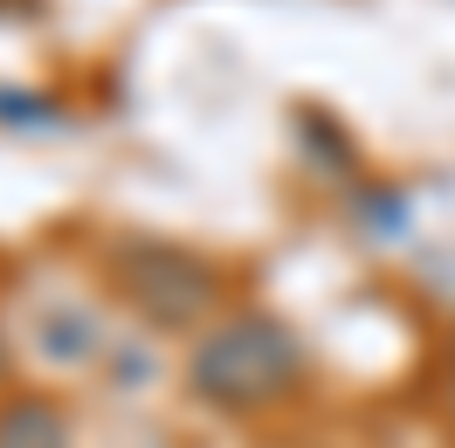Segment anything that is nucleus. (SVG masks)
<instances>
[{"label": "nucleus", "instance_id": "nucleus-1", "mask_svg": "<svg viewBox=\"0 0 455 448\" xmlns=\"http://www.w3.org/2000/svg\"><path fill=\"white\" fill-rule=\"evenodd\" d=\"M297 372H304L297 332H290L283 317H262V310H242V317L214 324L194 345V365H187L194 393L214 400V407H228V414H249V407L283 400L297 387Z\"/></svg>", "mask_w": 455, "mask_h": 448}, {"label": "nucleus", "instance_id": "nucleus-2", "mask_svg": "<svg viewBox=\"0 0 455 448\" xmlns=\"http://www.w3.org/2000/svg\"><path fill=\"white\" fill-rule=\"evenodd\" d=\"M117 269V290L132 297V304L152 317V324H172V332H187V324H200L207 310H214V269L200 262V255L172 249V242H124V249L111 255Z\"/></svg>", "mask_w": 455, "mask_h": 448}, {"label": "nucleus", "instance_id": "nucleus-3", "mask_svg": "<svg viewBox=\"0 0 455 448\" xmlns=\"http://www.w3.org/2000/svg\"><path fill=\"white\" fill-rule=\"evenodd\" d=\"M0 448H69V420L42 393H14L0 407Z\"/></svg>", "mask_w": 455, "mask_h": 448}, {"label": "nucleus", "instance_id": "nucleus-4", "mask_svg": "<svg viewBox=\"0 0 455 448\" xmlns=\"http://www.w3.org/2000/svg\"><path fill=\"white\" fill-rule=\"evenodd\" d=\"M0 365H7V345H0Z\"/></svg>", "mask_w": 455, "mask_h": 448}, {"label": "nucleus", "instance_id": "nucleus-5", "mask_svg": "<svg viewBox=\"0 0 455 448\" xmlns=\"http://www.w3.org/2000/svg\"><path fill=\"white\" fill-rule=\"evenodd\" d=\"M449 407H455V393H449Z\"/></svg>", "mask_w": 455, "mask_h": 448}]
</instances>
